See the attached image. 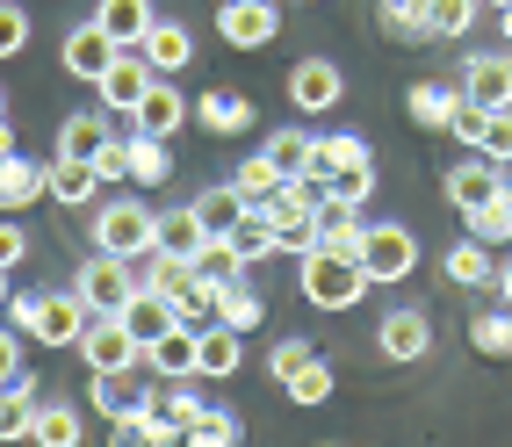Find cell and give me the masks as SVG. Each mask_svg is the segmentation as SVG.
I'll return each mask as SVG.
<instances>
[{
  "mask_svg": "<svg viewBox=\"0 0 512 447\" xmlns=\"http://www.w3.org/2000/svg\"><path fill=\"white\" fill-rule=\"evenodd\" d=\"M296 289H303V303H311V311H354V303H361L375 282H368V267H361L354 253H339V246H311V253H303Z\"/></svg>",
  "mask_w": 512,
  "mask_h": 447,
  "instance_id": "6da1fadb",
  "label": "cell"
},
{
  "mask_svg": "<svg viewBox=\"0 0 512 447\" xmlns=\"http://www.w3.org/2000/svg\"><path fill=\"white\" fill-rule=\"evenodd\" d=\"M15 311V332L22 339H37V347H80V332H87V303H80V289H44V296H22V303H8Z\"/></svg>",
  "mask_w": 512,
  "mask_h": 447,
  "instance_id": "7a4b0ae2",
  "label": "cell"
},
{
  "mask_svg": "<svg viewBox=\"0 0 512 447\" xmlns=\"http://www.w3.org/2000/svg\"><path fill=\"white\" fill-rule=\"evenodd\" d=\"M318 181H282L275 195H260L253 210L267 217V231L282 238V253H311L318 246Z\"/></svg>",
  "mask_w": 512,
  "mask_h": 447,
  "instance_id": "3957f363",
  "label": "cell"
},
{
  "mask_svg": "<svg viewBox=\"0 0 512 447\" xmlns=\"http://www.w3.org/2000/svg\"><path fill=\"white\" fill-rule=\"evenodd\" d=\"M73 289H80V303L94 318H123V303L138 296V260H123V253H87L80 260V274H73Z\"/></svg>",
  "mask_w": 512,
  "mask_h": 447,
  "instance_id": "277c9868",
  "label": "cell"
},
{
  "mask_svg": "<svg viewBox=\"0 0 512 447\" xmlns=\"http://www.w3.org/2000/svg\"><path fill=\"white\" fill-rule=\"evenodd\" d=\"M152 231H159V210L138 195H116V202H101L94 210V246L101 253H123V260H138L152 246Z\"/></svg>",
  "mask_w": 512,
  "mask_h": 447,
  "instance_id": "5b68a950",
  "label": "cell"
},
{
  "mask_svg": "<svg viewBox=\"0 0 512 447\" xmlns=\"http://www.w3.org/2000/svg\"><path fill=\"white\" fill-rule=\"evenodd\" d=\"M354 260L368 267V282H412V267H419V238L404 231V224H361V246Z\"/></svg>",
  "mask_w": 512,
  "mask_h": 447,
  "instance_id": "8992f818",
  "label": "cell"
},
{
  "mask_svg": "<svg viewBox=\"0 0 512 447\" xmlns=\"http://www.w3.org/2000/svg\"><path fill=\"white\" fill-rule=\"evenodd\" d=\"M94 411L101 419H130V411H145V404H159L152 397V368L145 361H123V368H94Z\"/></svg>",
  "mask_w": 512,
  "mask_h": 447,
  "instance_id": "52a82bcc",
  "label": "cell"
},
{
  "mask_svg": "<svg viewBox=\"0 0 512 447\" xmlns=\"http://www.w3.org/2000/svg\"><path fill=\"white\" fill-rule=\"evenodd\" d=\"M217 37L231 51H267L282 37V8H275V0H224V8H217Z\"/></svg>",
  "mask_w": 512,
  "mask_h": 447,
  "instance_id": "ba28073f",
  "label": "cell"
},
{
  "mask_svg": "<svg viewBox=\"0 0 512 447\" xmlns=\"http://www.w3.org/2000/svg\"><path fill=\"white\" fill-rule=\"evenodd\" d=\"M152 80H159V73H152V58H145L138 44H123V51H116V65L94 80V101H101L109 116H130V109L145 101V87H152Z\"/></svg>",
  "mask_w": 512,
  "mask_h": 447,
  "instance_id": "9c48e42d",
  "label": "cell"
},
{
  "mask_svg": "<svg viewBox=\"0 0 512 447\" xmlns=\"http://www.w3.org/2000/svg\"><path fill=\"white\" fill-rule=\"evenodd\" d=\"M375 354H383L390 368H412L433 354V318L419 311V303H404V311H390L383 325H375Z\"/></svg>",
  "mask_w": 512,
  "mask_h": 447,
  "instance_id": "30bf717a",
  "label": "cell"
},
{
  "mask_svg": "<svg viewBox=\"0 0 512 447\" xmlns=\"http://www.w3.org/2000/svg\"><path fill=\"white\" fill-rule=\"evenodd\" d=\"M455 80H462V94L476 109H512V44L505 51H469Z\"/></svg>",
  "mask_w": 512,
  "mask_h": 447,
  "instance_id": "8fae6325",
  "label": "cell"
},
{
  "mask_svg": "<svg viewBox=\"0 0 512 447\" xmlns=\"http://www.w3.org/2000/svg\"><path fill=\"white\" fill-rule=\"evenodd\" d=\"M116 51H123V44H116L101 22H73V29H65V44H58V65H65L73 80H101V73L116 65Z\"/></svg>",
  "mask_w": 512,
  "mask_h": 447,
  "instance_id": "7c38bea8",
  "label": "cell"
},
{
  "mask_svg": "<svg viewBox=\"0 0 512 447\" xmlns=\"http://www.w3.org/2000/svg\"><path fill=\"white\" fill-rule=\"evenodd\" d=\"M339 94H347V80H339L332 58H296V65H289V101H296L303 116L339 109Z\"/></svg>",
  "mask_w": 512,
  "mask_h": 447,
  "instance_id": "4fadbf2b",
  "label": "cell"
},
{
  "mask_svg": "<svg viewBox=\"0 0 512 447\" xmlns=\"http://www.w3.org/2000/svg\"><path fill=\"white\" fill-rule=\"evenodd\" d=\"M44 195H51V166L22 159V152H0V217H22Z\"/></svg>",
  "mask_w": 512,
  "mask_h": 447,
  "instance_id": "5bb4252c",
  "label": "cell"
},
{
  "mask_svg": "<svg viewBox=\"0 0 512 447\" xmlns=\"http://www.w3.org/2000/svg\"><path fill=\"white\" fill-rule=\"evenodd\" d=\"M80 361H87V368H123V361H145V347H138V332H130L123 318H87Z\"/></svg>",
  "mask_w": 512,
  "mask_h": 447,
  "instance_id": "9a60e30c",
  "label": "cell"
},
{
  "mask_svg": "<svg viewBox=\"0 0 512 447\" xmlns=\"http://www.w3.org/2000/svg\"><path fill=\"white\" fill-rule=\"evenodd\" d=\"M332 174H375V152H368L361 130H332V137H318V159H311V174H303V181L325 188Z\"/></svg>",
  "mask_w": 512,
  "mask_h": 447,
  "instance_id": "2e32d148",
  "label": "cell"
},
{
  "mask_svg": "<svg viewBox=\"0 0 512 447\" xmlns=\"http://www.w3.org/2000/svg\"><path fill=\"white\" fill-rule=\"evenodd\" d=\"M238 354H246V332H231L224 318L195 325V375H202V383H224V375H238Z\"/></svg>",
  "mask_w": 512,
  "mask_h": 447,
  "instance_id": "e0dca14e",
  "label": "cell"
},
{
  "mask_svg": "<svg viewBox=\"0 0 512 447\" xmlns=\"http://www.w3.org/2000/svg\"><path fill=\"white\" fill-rule=\"evenodd\" d=\"M181 123H188V94H181L174 80L159 73V80L145 87V101L130 109V130H145V137H174Z\"/></svg>",
  "mask_w": 512,
  "mask_h": 447,
  "instance_id": "ac0fdd59",
  "label": "cell"
},
{
  "mask_svg": "<svg viewBox=\"0 0 512 447\" xmlns=\"http://www.w3.org/2000/svg\"><path fill=\"white\" fill-rule=\"evenodd\" d=\"M440 274H448L455 289H491V282H498V253L484 246V238H469V231H462L455 246L440 253Z\"/></svg>",
  "mask_w": 512,
  "mask_h": 447,
  "instance_id": "d6986e66",
  "label": "cell"
},
{
  "mask_svg": "<svg viewBox=\"0 0 512 447\" xmlns=\"http://www.w3.org/2000/svg\"><path fill=\"white\" fill-rule=\"evenodd\" d=\"M138 51L152 58V73H166V80L195 65V37H188V22H174V15H159V22L145 29V44H138Z\"/></svg>",
  "mask_w": 512,
  "mask_h": 447,
  "instance_id": "ffe728a7",
  "label": "cell"
},
{
  "mask_svg": "<svg viewBox=\"0 0 512 447\" xmlns=\"http://www.w3.org/2000/svg\"><path fill=\"white\" fill-rule=\"evenodd\" d=\"M491 195H505V166L484 159V152L462 159L455 174H448V202H455V210H476V202H491Z\"/></svg>",
  "mask_w": 512,
  "mask_h": 447,
  "instance_id": "44dd1931",
  "label": "cell"
},
{
  "mask_svg": "<svg viewBox=\"0 0 512 447\" xmlns=\"http://www.w3.org/2000/svg\"><path fill=\"white\" fill-rule=\"evenodd\" d=\"M361 224H368V217H361V202H354V195H332V188L318 195V246L354 253V246H361Z\"/></svg>",
  "mask_w": 512,
  "mask_h": 447,
  "instance_id": "7402d4cb",
  "label": "cell"
},
{
  "mask_svg": "<svg viewBox=\"0 0 512 447\" xmlns=\"http://www.w3.org/2000/svg\"><path fill=\"white\" fill-rule=\"evenodd\" d=\"M195 123L210 130V137H246L253 130V101L231 94V87H210V94L195 101Z\"/></svg>",
  "mask_w": 512,
  "mask_h": 447,
  "instance_id": "603a6c76",
  "label": "cell"
},
{
  "mask_svg": "<svg viewBox=\"0 0 512 447\" xmlns=\"http://www.w3.org/2000/svg\"><path fill=\"white\" fill-rule=\"evenodd\" d=\"M246 210H253V202H246V188H238V181L195 195V217H202V231H210V238H231L238 224H246Z\"/></svg>",
  "mask_w": 512,
  "mask_h": 447,
  "instance_id": "cb8c5ba5",
  "label": "cell"
},
{
  "mask_svg": "<svg viewBox=\"0 0 512 447\" xmlns=\"http://www.w3.org/2000/svg\"><path fill=\"white\" fill-rule=\"evenodd\" d=\"M116 440L123 447H181L188 433H181V419H174V411H166V404H145V411H130V419H116Z\"/></svg>",
  "mask_w": 512,
  "mask_h": 447,
  "instance_id": "d4e9b609",
  "label": "cell"
},
{
  "mask_svg": "<svg viewBox=\"0 0 512 447\" xmlns=\"http://www.w3.org/2000/svg\"><path fill=\"white\" fill-rule=\"evenodd\" d=\"M152 246H159V253H188V260H202L210 231H202L195 202H181V210H159V231H152Z\"/></svg>",
  "mask_w": 512,
  "mask_h": 447,
  "instance_id": "484cf974",
  "label": "cell"
},
{
  "mask_svg": "<svg viewBox=\"0 0 512 447\" xmlns=\"http://www.w3.org/2000/svg\"><path fill=\"white\" fill-rule=\"evenodd\" d=\"M166 181H174V145L130 130V188H166Z\"/></svg>",
  "mask_w": 512,
  "mask_h": 447,
  "instance_id": "4316f807",
  "label": "cell"
},
{
  "mask_svg": "<svg viewBox=\"0 0 512 447\" xmlns=\"http://www.w3.org/2000/svg\"><path fill=\"white\" fill-rule=\"evenodd\" d=\"M109 188L94 174V159H51V202H65V210H87V202Z\"/></svg>",
  "mask_w": 512,
  "mask_h": 447,
  "instance_id": "83f0119b",
  "label": "cell"
},
{
  "mask_svg": "<svg viewBox=\"0 0 512 447\" xmlns=\"http://www.w3.org/2000/svg\"><path fill=\"white\" fill-rule=\"evenodd\" d=\"M145 368L166 375V383H174V375H195V325H166L145 347Z\"/></svg>",
  "mask_w": 512,
  "mask_h": 447,
  "instance_id": "f1b7e54d",
  "label": "cell"
},
{
  "mask_svg": "<svg viewBox=\"0 0 512 447\" xmlns=\"http://www.w3.org/2000/svg\"><path fill=\"white\" fill-rule=\"evenodd\" d=\"M181 433H188V447H238V440H246L238 411H224V404H195L181 419Z\"/></svg>",
  "mask_w": 512,
  "mask_h": 447,
  "instance_id": "f546056e",
  "label": "cell"
},
{
  "mask_svg": "<svg viewBox=\"0 0 512 447\" xmlns=\"http://www.w3.org/2000/svg\"><path fill=\"white\" fill-rule=\"evenodd\" d=\"M260 152L275 159V174H282V181H303V174H311V159H318V137H303V130H267V137H260Z\"/></svg>",
  "mask_w": 512,
  "mask_h": 447,
  "instance_id": "4dcf8cb0",
  "label": "cell"
},
{
  "mask_svg": "<svg viewBox=\"0 0 512 447\" xmlns=\"http://www.w3.org/2000/svg\"><path fill=\"white\" fill-rule=\"evenodd\" d=\"M94 22L109 29L116 44H145V29H152L159 15H152V0H101V8H94Z\"/></svg>",
  "mask_w": 512,
  "mask_h": 447,
  "instance_id": "1f68e13d",
  "label": "cell"
},
{
  "mask_svg": "<svg viewBox=\"0 0 512 447\" xmlns=\"http://www.w3.org/2000/svg\"><path fill=\"white\" fill-rule=\"evenodd\" d=\"M455 101H462V87H433V80H419L412 94H404V116H412L419 130H448Z\"/></svg>",
  "mask_w": 512,
  "mask_h": 447,
  "instance_id": "d6a6232c",
  "label": "cell"
},
{
  "mask_svg": "<svg viewBox=\"0 0 512 447\" xmlns=\"http://www.w3.org/2000/svg\"><path fill=\"white\" fill-rule=\"evenodd\" d=\"M29 440H44V447H80V411H73V404H29Z\"/></svg>",
  "mask_w": 512,
  "mask_h": 447,
  "instance_id": "836d02e7",
  "label": "cell"
},
{
  "mask_svg": "<svg viewBox=\"0 0 512 447\" xmlns=\"http://www.w3.org/2000/svg\"><path fill=\"white\" fill-rule=\"evenodd\" d=\"M224 246L238 253V267H260V260H275V253H282V238L267 231V217H260V210H246V224H238Z\"/></svg>",
  "mask_w": 512,
  "mask_h": 447,
  "instance_id": "e575fe53",
  "label": "cell"
},
{
  "mask_svg": "<svg viewBox=\"0 0 512 447\" xmlns=\"http://www.w3.org/2000/svg\"><path fill=\"white\" fill-rule=\"evenodd\" d=\"M217 318H224L231 332H253V325L267 318V303H260L253 289H246V274H231V282L217 289Z\"/></svg>",
  "mask_w": 512,
  "mask_h": 447,
  "instance_id": "d590c367",
  "label": "cell"
},
{
  "mask_svg": "<svg viewBox=\"0 0 512 447\" xmlns=\"http://www.w3.org/2000/svg\"><path fill=\"white\" fill-rule=\"evenodd\" d=\"M101 137H109V109H94V116H65V123H58V159H94Z\"/></svg>",
  "mask_w": 512,
  "mask_h": 447,
  "instance_id": "8d00e7d4",
  "label": "cell"
},
{
  "mask_svg": "<svg viewBox=\"0 0 512 447\" xmlns=\"http://www.w3.org/2000/svg\"><path fill=\"white\" fill-rule=\"evenodd\" d=\"M476 8H484V0H426V37H433V44H455V37H469Z\"/></svg>",
  "mask_w": 512,
  "mask_h": 447,
  "instance_id": "74e56055",
  "label": "cell"
},
{
  "mask_svg": "<svg viewBox=\"0 0 512 447\" xmlns=\"http://www.w3.org/2000/svg\"><path fill=\"white\" fill-rule=\"evenodd\" d=\"M469 347L476 354H512V303H498V311H469Z\"/></svg>",
  "mask_w": 512,
  "mask_h": 447,
  "instance_id": "f35d334b",
  "label": "cell"
},
{
  "mask_svg": "<svg viewBox=\"0 0 512 447\" xmlns=\"http://www.w3.org/2000/svg\"><path fill=\"white\" fill-rule=\"evenodd\" d=\"M462 231H469V238H484V246H505V238H512L505 195H491V202H476V210H462Z\"/></svg>",
  "mask_w": 512,
  "mask_h": 447,
  "instance_id": "ab89813d",
  "label": "cell"
},
{
  "mask_svg": "<svg viewBox=\"0 0 512 447\" xmlns=\"http://www.w3.org/2000/svg\"><path fill=\"white\" fill-rule=\"evenodd\" d=\"M375 22H383L397 44H433L426 37V0H383V15H375Z\"/></svg>",
  "mask_w": 512,
  "mask_h": 447,
  "instance_id": "60d3db41",
  "label": "cell"
},
{
  "mask_svg": "<svg viewBox=\"0 0 512 447\" xmlns=\"http://www.w3.org/2000/svg\"><path fill=\"white\" fill-rule=\"evenodd\" d=\"M231 181L246 188V202H260V195H275V188H282V174H275V159H267V152H246Z\"/></svg>",
  "mask_w": 512,
  "mask_h": 447,
  "instance_id": "b9f144b4",
  "label": "cell"
},
{
  "mask_svg": "<svg viewBox=\"0 0 512 447\" xmlns=\"http://www.w3.org/2000/svg\"><path fill=\"white\" fill-rule=\"evenodd\" d=\"M282 390H289L296 404H325V397H332V368H325V361L311 354V361H303V368L289 375V383H282Z\"/></svg>",
  "mask_w": 512,
  "mask_h": 447,
  "instance_id": "7bdbcfd3",
  "label": "cell"
},
{
  "mask_svg": "<svg viewBox=\"0 0 512 447\" xmlns=\"http://www.w3.org/2000/svg\"><path fill=\"white\" fill-rule=\"evenodd\" d=\"M484 130H491V109H476V101L462 94V101H455V116H448V137H462V145L476 152V145H484Z\"/></svg>",
  "mask_w": 512,
  "mask_h": 447,
  "instance_id": "ee69618b",
  "label": "cell"
},
{
  "mask_svg": "<svg viewBox=\"0 0 512 447\" xmlns=\"http://www.w3.org/2000/svg\"><path fill=\"white\" fill-rule=\"evenodd\" d=\"M94 174L101 181H130V137H101V145H94Z\"/></svg>",
  "mask_w": 512,
  "mask_h": 447,
  "instance_id": "f6af8a7d",
  "label": "cell"
},
{
  "mask_svg": "<svg viewBox=\"0 0 512 447\" xmlns=\"http://www.w3.org/2000/svg\"><path fill=\"white\" fill-rule=\"evenodd\" d=\"M29 29H37V22H29L15 0H0V58H22L29 51Z\"/></svg>",
  "mask_w": 512,
  "mask_h": 447,
  "instance_id": "bcb514c9",
  "label": "cell"
},
{
  "mask_svg": "<svg viewBox=\"0 0 512 447\" xmlns=\"http://www.w3.org/2000/svg\"><path fill=\"white\" fill-rule=\"evenodd\" d=\"M303 361H311V339H275V354H267V375H275V383H289Z\"/></svg>",
  "mask_w": 512,
  "mask_h": 447,
  "instance_id": "7dc6e473",
  "label": "cell"
},
{
  "mask_svg": "<svg viewBox=\"0 0 512 447\" xmlns=\"http://www.w3.org/2000/svg\"><path fill=\"white\" fill-rule=\"evenodd\" d=\"M476 152H484V159H512V109H491V130H484V145H476Z\"/></svg>",
  "mask_w": 512,
  "mask_h": 447,
  "instance_id": "c3c4849f",
  "label": "cell"
},
{
  "mask_svg": "<svg viewBox=\"0 0 512 447\" xmlns=\"http://www.w3.org/2000/svg\"><path fill=\"white\" fill-rule=\"evenodd\" d=\"M22 260H29V231H22V217H0V267L15 274Z\"/></svg>",
  "mask_w": 512,
  "mask_h": 447,
  "instance_id": "681fc988",
  "label": "cell"
},
{
  "mask_svg": "<svg viewBox=\"0 0 512 447\" xmlns=\"http://www.w3.org/2000/svg\"><path fill=\"white\" fill-rule=\"evenodd\" d=\"M29 433V404L15 390H0V440H22Z\"/></svg>",
  "mask_w": 512,
  "mask_h": 447,
  "instance_id": "f907efd6",
  "label": "cell"
},
{
  "mask_svg": "<svg viewBox=\"0 0 512 447\" xmlns=\"http://www.w3.org/2000/svg\"><path fill=\"white\" fill-rule=\"evenodd\" d=\"M325 188H332V195H354V202H368V195H375V174H332Z\"/></svg>",
  "mask_w": 512,
  "mask_h": 447,
  "instance_id": "816d5d0a",
  "label": "cell"
},
{
  "mask_svg": "<svg viewBox=\"0 0 512 447\" xmlns=\"http://www.w3.org/2000/svg\"><path fill=\"white\" fill-rule=\"evenodd\" d=\"M15 368H22V332H8V325H0V383H8Z\"/></svg>",
  "mask_w": 512,
  "mask_h": 447,
  "instance_id": "f5cc1de1",
  "label": "cell"
},
{
  "mask_svg": "<svg viewBox=\"0 0 512 447\" xmlns=\"http://www.w3.org/2000/svg\"><path fill=\"white\" fill-rule=\"evenodd\" d=\"M491 289H498V303H512V253L498 260V282H491Z\"/></svg>",
  "mask_w": 512,
  "mask_h": 447,
  "instance_id": "db71d44e",
  "label": "cell"
},
{
  "mask_svg": "<svg viewBox=\"0 0 512 447\" xmlns=\"http://www.w3.org/2000/svg\"><path fill=\"white\" fill-rule=\"evenodd\" d=\"M0 152H22V137H15V123L0 116Z\"/></svg>",
  "mask_w": 512,
  "mask_h": 447,
  "instance_id": "11a10c76",
  "label": "cell"
},
{
  "mask_svg": "<svg viewBox=\"0 0 512 447\" xmlns=\"http://www.w3.org/2000/svg\"><path fill=\"white\" fill-rule=\"evenodd\" d=\"M498 29H505V44H512V8H498Z\"/></svg>",
  "mask_w": 512,
  "mask_h": 447,
  "instance_id": "9f6ffc18",
  "label": "cell"
},
{
  "mask_svg": "<svg viewBox=\"0 0 512 447\" xmlns=\"http://www.w3.org/2000/svg\"><path fill=\"white\" fill-rule=\"evenodd\" d=\"M0 311H8V267H0Z\"/></svg>",
  "mask_w": 512,
  "mask_h": 447,
  "instance_id": "6f0895ef",
  "label": "cell"
},
{
  "mask_svg": "<svg viewBox=\"0 0 512 447\" xmlns=\"http://www.w3.org/2000/svg\"><path fill=\"white\" fill-rule=\"evenodd\" d=\"M0 116H8V87H0Z\"/></svg>",
  "mask_w": 512,
  "mask_h": 447,
  "instance_id": "680465c9",
  "label": "cell"
},
{
  "mask_svg": "<svg viewBox=\"0 0 512 447\" xmlns=\"http://www.w3.org/2000/svg\"><path fill=\"white\" fill-rule=\"evenodd\" d=\"M484 8H512V0H484Z\"/></svg>",
  "mask_w": 512,
  "mask_h": 447,
  "instance_id": "91938a15",
  "label": "cell"
},
{
  "mask_svg": "<svg viewBox=\"0 0 512 447\" xmlns=\"http://www.w3.org/2000/svg\"><path fill=\"white\" fill-rule=\"evenodd\" d=\"M505 210H512V188H505Z\"/></svg>",
  "mask_w": 512,
  "mask_h": 447,
  "instance_id": "94428289",
  "label": "cell"
}]
</instances>
